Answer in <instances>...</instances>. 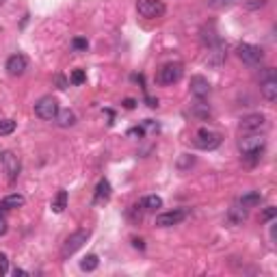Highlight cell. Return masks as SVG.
Segmentation results:
<instances>
[{"instance_id":"20","label":"cell","mask_w":277,"mask_h":277,"mask_svg":"<svg viewBox=\"0 0 277 277\" xmlns=\"http://www.w3.org/2000/svg\"><path fill=\"white\" fill-rule=\"evenodd\" d=\"M141 208H145V210H158V208H163V199L158 195H148V197H143Z\"/></svg>"},{"instance_id":"25","label":"cell","mask_w":277,"mask_h":277,"mask_svg":"<svg viewBox=\"0 0 277 277\" xmlns=\"http://www.w3.org/2000/svg\"><path fill=\"white\" fill-rule=\"evenodd\" d=\"M193 163H195V158H193V156H189V154H182V158H180L178 167H180V169H187V167H191Z\"/></svg>"},{"instance_id":"17","label":"cell","mask_w":277,"mask_h":277,"mask_svg":"<svg viewBox=\"0 0 277 277\" xmlns=\"http://www.w3.org/2000/svg\"><path fill=\"white\" fill-rule=\"evenodd\" d=\"M262 193L260 191H249V193H245L243 197H241V206L243 208H256V206H260L262 204Z\"/></svg>"},{"instance_id":"10","label":"cell","mask_w":277,"mask_h":277,"mask_svg":"<svg viewBox=\"0 0 277 277\" xmlns=\"http://www.w3.org/2000/svg\"><path fill=\"white\" fill-rule=\"evenodd\" d=\"M187 217V210H169V212H160L156 217V225L158 227H171V225H178V223L184 221Z\"/></svg>"},{"instance_id":"30","label":"cell","mask_w":277,"mask_h":277,"mask_svg":"<svg viewBox=\"0 0 277 277\" xmlns=\"http://www.w3.org/2000/svg\"><path fill=\"white\" fill-rule=\"evenodd\" d=\"M229 3H234V0H210V5H214V7H223V5H229Z\"/></svg>"},{"instance_id":"14","label":"cell","mask_w":277,"mask_h":277,"mask_svg":"<svg viewBox=\"0 0 277 277\" xmlns=\"http://www.w3.org/2000/svg\"><path fill=\"white\" fill-rule=\"evenodd\" d=\"M24 204H26L24 195L11 193V195H7V197L0 199V210H13V208H22Z\"/></svg>"},{"instance_id":"8","label":"cell","mask_w":277,"mask_h":277,"mask_svg":"<svg viewBox=\"0 0 277 277\" xmlns=\"http://www.w3.org/2000/svg\"><path fill=\"white\" fill-rule=\"evenodd\" d=\"M262 128H266V117L262 113H253L241 119V130L243 132H260Z\"/></svg>"},{"instance_id":"15","label":"cell","mask_w":277,"mask_h":277,"mask_svg":"<svg viewBox=\"0 0 277 277\" xmlns=\"http://www.w3.org/2000/svg\"><path fill=\"white\" fill-rule=\"evenodd\" d=\"M109 197H111V184H109V180H100L98 187H96L94 202L96 204H104V202H109Z\"/></svg>"},{"instance_id":"9","label":"cell","mask_w":277,"mask_h":277,"mask_svg":"<svg viewBox=\"0 0 277 277\" xmlns=\"http://www.w3.org/2000/svg\"><path fill=\"white\" fill-rule=\"evenodd\" d=\"M26 67H28V61L24 55H11L5 63V69L9 76H22L26 72Z\"/></svg>"},{"instance_id":"12","label":"cell","mask_w":277,"mask_h":277,"mask_svg":"<svg viewBox=\"0 0 277 277\" xmlns=\"http://www.w3.org/2000/svg\"><path fill=\"white\" fill-rule=\"evenodd\" d=\"M191 94L197 100H204L210 94V82H208L204 76H193V78H191Z\"/></svg>"},{"instance_id":"32","label":"cell","mask_w":277,"mask_h":277,"mask_svg":"<svg viewBox=\"0 0 277 277\" xmlns=\"http://www.w3.org/2000/svg\"><path fill=\"white\" fill-rule=\"evenodd\" d=\"M134 247H138V249H145V245H143V241H141V238H134Z\"/></svg>"},{"instance_id":"31","label":"cell","mask_w":277,"mask_h":277,"mask_svg":"<svg viewBox=\"0 0 277 277\" xmlns=\"http://www.w3.org/2000/svg\"><path fill=\"white\" fill-rule=\"evenodd\" d=\"M124 106H126V109H134V106H136V102H134V100H124Z\"/></svg>"},{"instance_id":"11","label":"cell","mask_w":277,"mask_h":277,"mask_svg":"<svg viewBox=\"0 0 277 277\" xmlns=\"http://www.w3.org/2000/svg\"><path fill=\"white\" fill-rule=\"evenodd\" d=\"M3 165H5V173H7V180L15 182V178L20 175V160L13 152H5L3 154Z\"/></svg>"},{"instance_id":"4","label":"cell","mask_w":277,"mask_h":277,"mask_svg":"<svg viewBox=\"0 0 277 277\" xmlns=\"http://www.w3.org/2000/svg\"><path fill=\"white\" fill-rule=\"evenodd\" d=\"M264 145H266V138L258 132H249L247 136L238 138V150L243 154H262Z\"/></svg>"},{"instance_id":"2","label":"cell","mask_w":277,"mask_h":277,"mask_svg":"<svg viewBox=\"0 0 277 277\" xmlns=\"http://www.w3.org/2000/svg\"><path fill=\"white\" fill-rule=\"evenodd\" d=\"M59 113V102L52 96H43L35 102V115L43 121H52Z\"/></svg>"},{"instance_id":"7","label":"cell","mask_w":277,"mask_h":277,"mask_svg":"<svg viewBox=\"0 0 277 277\" xmlns=\"http://www.w3.org/2000/svg\"><path fill=\"white\" fill-rule=\"evenodd\" d=\"M195 145L199 150H217L221 145V134H217L214 130L199 128L195 134Z\"/></svg>"},{"instance_id":"21","label":"cell","mask_w":277,"mask_h":277,"mask_svg":"<svg viewBox=\"0 0 277 277\" xmlns=\"http://www.w3.org/2000/svg\"><path fill=\"white\" fill-rule=\"evenodd\" d=\"M245 219H247V208H229V221L234 223V225H238V223H243Z\"/></svg>"},{"instance_id":"33","label":"cell","mask_w":277,"mask_h":277,"mask_svg":"<svg viewBox=\"0 0 277 277\" xmlns=\"http://www.w3.org/2000/svg\"><path fill=\"white\" fill-rule=\"evenodd\" d=\"M13 273H15V275H28V271H24V268H15Z\"/></svg>"},{"instance_id":"22","label":"cell","mask_w":277,"mask_h":277,"mask_svg":"<svg viewBox=\"0 0 277 277\" xmlns=\"http://www.w3.org/2000/svg\"><path fill=\"white\" fill-rule=\"evenodd\" d=\"M15 132V121L13 119H0V136H9Z\"/></svg>"},{"instance_id":"19","label":"cell","mask_w":277,"mask_h":277,"mask_svg":"<svg viewBox=\"0 0 277 277\" xmlns=\"http://www.w3.org/2000/svg\"><path fill=\"white\" fill-rule=\"evenodd\" d=\"M98 264H100V260H98V256L96 253H89V256H84L82 260H80V268L84 273H91V271H96L98 268Z\"/></svg>"},{"instance_id":"16","label":"cell","mask_w":277,"mask_h":277,"mask_svg":"<svg viewBox=\"0 0 277 277\" xmlns=\"http://www.w3.org/2000/svg\"><path fill=\"white\" fill-rule=\"evenodd\" d=\"M55 121H57L59 128H69V126L76 124V115H74V111H69V109H63V111L59 109Z\"/></svg>"},{"instance_id":"18","label":"cell","mask_w":277,"mask_h":277,"mask_svg":"<svg viewBox=\"0 0 277 277\" xmlns=\"http://www.w3.org/2000/svg\"><path fill=\"white\" fill-rule=\"evenodd\" d=\"M50 208H52V212H57V214H61L67 208V191H63L61 189L59 193L55 195V199H52V204H50Z\"/></svg>"},{"instance_id":"29","label":"cell","mask_w":277,"mask_h":277,"mask_svg":"<svg viewBox=\"0 0 277 277\" xmlns=\"http://www.w3.org/2000/svg\"><path fill=\"white\" fill-rule=\"evenodd\" d=\"M3 234H7V219L0 214V236H3Z\"/></svg>"},{"instance_id":"3","label":"cell","mask_w":277,"mask_h":277,"mask_svg":"<svg viewBox=\"0 0 277 277\" xmlns=\"http://www.w3.org/2000/svg\"><path fill=\"white\" fill-rule=\"evenodd\" d=\"M184 74V67L182 63H167L158 69L156 74V82L158 84H165V87H169V84H175Z\"/></svg>"},{"instance_id":"1","label":"cell","mask_w":277,"mask_h":277,"mask_svg":"<svg viewBox=\"0 0 277 277\" xmlns=\"http://www.w3.org/2000/svg\"><path fill=\"white\" fill-rule=\"evenodd\" d=\"M89 236H91L89 229H76L74 234H69V236L65 238V243H63V249H61V256H63V258L74 256V253L78 251V249L82 247V245L89 241Z\"/></svg>"},{"instance_id":"24","label":"cell","mask_w":277,"mask_h":277,"mask_svg":"<svg viewBox=\"0 0 277 277\" xmlns=\"http://www.w3.org/2000/svg\"><path fill=\"white\" fill-rule=\"evenodd\" d=\"M72 45H74V50H78V52H84L89 48V41L87 39H82V37H76V39L72 41Z\"/></svg>"},{"instance_id":"26","label":"cell","mask_w":277,"mask_h":277,"mask_svg":"<svg viewBox=\"0 0 277 277\" xmlns=\"http://www.w3.org/2000/svg\"><path fill=\"white\" fill-rule=\"evenodd\" d=\"M9 273V260H7L5 253H0V275H7Z\"/></svg>"},{"instance_id":"23","label":"cell","mask_w":277,"mask_h":277,"mask_svg":"<svg viewBox=\"0 0 277 277\" xmlns=\"http://www.w3.org/2000/svg\"><path fill=\"white\" fill-rule=\"evenodd\" d=\"M69 80H72V84H82L84 80H87V74H84L82 69H74V72H72V78H69Z\"/></svg>"},{"instance_id":"6","label":"cell","mask_w":277,"mask_h":277,"mask_svg":"<svg viewBox=\"0 0 277 277\" xmlns=\"http://www.w3.org/2000/svg\"><path fill=\"white\" fill-rule=\"evenodd\" d=\"M136 11L143 18L154 20V18L165 15V3L163 0H136Z\"/></svg>"},{"instance_id":"13","label":"cell","mask_w":277,"mask_h":277,"mask_svg":"<svg viewBox=\"0 0 277 277\" xmlns=\"http://www.w3.org/2000/svg\"><path fill=\"white\" fill-rule=\"evenodd\" d=\"M260 94H262V98L266 102H275L277 100V80L273 76H268V78L260 84Z\"/></svg>"},{"instance_id":"5","label":"cell","mask_w":277,"mask_h":277,"mask_svg":"<svg viewBox=\"0 0 277 277\" xmlns=\"http://www.w3.org/2000/svg\"><path fill=\"white\" fill-rule=\"evenodd\" d=\"M236 52H238V59L247 65H260L264 61L262 48H258V45H253V43H241Z\"/></svg>"},{"instance_id":"34","label":"cell","mask_w":277,"mask_h":277,"mask_svg":"<svg viewBox=\"0 0 277 277\" xmlns=\"http://www.w3.org/2000/svg\"><path fill=\"white\" fill-rule=\"evenodd\" d=\"M3 5H5V0H0V7H3Z\"/></svg>"},{"instance_id":"27","label":"cell","mask_w":277,"mask_h":277,"mask_svg":"<svg viewBox=\"0 0 277 277\" xmlns=\"http://www.w3.org/2000/svg\"><path fill=\"white\" fill-rule=\"evenodd\" d=\"M275 214H277V208L268 206L266 210H264V214H262V219H264V221H273V219H275Z\"/></svg>"},{"instance_id":"28","label":"cell","mask_w":277,"mask_h":277,"mask_svg":"<svg viewBox=\"0 0 277 277\" xmlns=\"http://www.w3.org/2000/svg\"><path fill=\"white\" fill-rule=\"evenodd\" d=\"M55 80H57V84H59V89H67V80H65L61 74H57V76H55Z\"/></svg>"}]
</instances>
